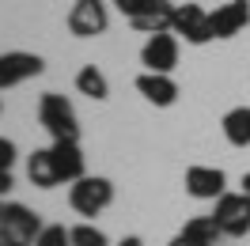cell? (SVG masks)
<instances>
[{"instance_id": "18", "label": "cell", "mask_w": 250, "mask_h": 246, "mask_svg": "<svg viewBox=\"0 0 250 246\" xmlns=\"http://www.w3.org/2000/svg\"><path fill=\"white\" fill-rule=\"evenodd\" d=\"M68 235H72V246H106V235L95 227V224H76V227H68Z\"/></svg>"}, {"instance_id": "24", "label": "cell", "mask_w": 250, "mask_h": 246, "mask_svg": "<svg viewBox=\"0 0 250 246\" xmlns=\"http://www.w3.org/2000/svg\"><path fill=\"white\" fill-rule=\"evenodd\" d=\"M118 246H144V243H141V239H137V235H125V239H122V243H118Z\"/></svg>"}, {"instance_id": "5", "label": "cell", "mask_w": 250, "mask_h": 246, "mask_svg": "<svg viewBox=\"0 0 250 246\" xmlns=\"http://www.w3.org/2000/svg\"><path fill=\"white\" fill-rule=\"evenodd\" d=\"M110 27V12L103 0H76L68 8V34L76 38H99Z\"/></svg>"}, {"instance_id": "20", "label": "cell", "mask_w": 250, "mask_h": 246, "mask_svg": "<svg viewBox=\"0 0 250 246\" xmlns=\"http://www.w3.org/2000/svg\"><path fill=\"white\" fill-rule=\"evenodd\" d=\"M16 167V144L8 137H0V170H12Z\"/></svg>"}, {"instance_id": "23", "label": "cell", "mask_w": 250, "mask_h": 246, "mask_svg": "<svg viewBox=\"0 0 250 246\" xmlns=\"http://www.w3.org/2000/svg\"><path fill=\"white\" fill-rule=\"evenodd\" d=\"M12 170H0V197H8V193H12Z\"/></svg>"}, {"instance_id": "22", "label": "cell", "mask_w": 250, "mask_h": 246, "mask_svg": "<svg viewBox=\"0 0 250 246\" xmlns=\"http://www.w3.org/2000/svg\"><path fill=\"white\" fill-rule=\"evenodd\" d=\"M167 246H208V243H197V239H189V235H182V231H178Z\"/></svg>"}, {"instance_id": "19", "label": "cell", "mask_w": 250, "mask_h": 246, "mask_svg": "<svg viewBox=\"0 0 250 246\" xmlns=\"http://www.w3.org/2000/svg\"><path fill=\"white\" fill-rule=\"evenodd\" d=\"M34 246H72V235H68V227H61V224H46V227L38 231Z\"/></svg>"}, {"instance_id": "14", "label": "cell", "mask_w": 250, "mask_h": 246, "mask_svg": "<svg viewBox=\"0 0 250 246\" xmlns=\"http://www.w3.org/2000/svg\"><path fill=\"white\" fill-rule=\"evenodd\" d=\"M27 178H31L38 189H53V185H61V174H57V163H53V152L49 148H38L31 155V163H27Z\"/></svg>"}, {"instance_id": "7", "label": "cell", "mask_w": 250, "mask_h": 246, "mask_svg": "<svg viewBox=\"0 0 250 246\" xmlns=\"http://www.w3.org/2000/svg\"><path fill=\"white\" fill-rule=\"evenodd\" d=\"M171 34L186 38L189 46H205V42H212L208 12H205L201 4H178V12H174V27H171Z\"/></svg>"}, {"instance_id": "21", "label": "cell", "mask_w": 250, "mask_h": 246, "mask_svg": "<svg viewBox=\"0 0 250 246\" xmlns=\"http://www.w3.org/2000/svg\"><path fill=\"white\" fill-rule=\"evenodd\" d=\"M114 8H118L125 19H133V16H137V12L144 8V0H114Z\"/></svg>"}, {"instance_id": "11", "label": "cell", "mask_w": 250, "mask_h": 246, "mask_svg": "<svg viewBox=\"0 0 250 246\" xmlns=\"http://www.w3.org/2000/svg\"><path fill=\"white\" fill-rule=\"evenodd\" d=\"M247 23H250V4L247 0H228V4H220L216 12H208L212 38H235Z\"/></svg>"}, {"instance_id": "15", "label": "cell", "mask_w": 250, "mask_h": 246, "mask_svg": "<svg viewBox=\"0 0 250 246\" xmlns=\"http://www.w3.org/2000/svg\"><path fill=\"white\" fill-rule=\"evenodd\" d=\"M220 129H224L231 148H250V106H231L224 114Z\"/></svg>"}, {"instance_id": "1", "label": "cell", "mask_w": 250, "mask_h": 246, "mask_svg": "<svg viewBox=\"0 0 250 246\" xmlns=\"http://www.w3.org/2000/svg\"><path fill=\"white\" fill-rule=\"evenodd\" d=\"M38 125L46 129L53 140H80V118L72 102L57 91H46L38 99Z\"/></svg>"}, {"instance_id": "9", "label": "cell", "mask_w": 250, "mask_h": 246, "mask_svg": "<svg viewBox=\"0 0 250 246\" xmlns=\"http://www.w3.org/2000/svg\"><path fill=\"white\" fill-rule=\"evenodd\" d=\"M174 12H178V4H171V0H144V8L129 23H133V31H141V34H171Z\"/></svg>"}, {"instance_id": "4", "label": "cell", "mask_w": 250, "mask_h": 246, "mask_svg": "<svg viewBox=\"0 0 250 246\" xmlns=\"http://www.w3.org/2000/svg\"><path fill=\"white\" fill-rule=\"evenodd\" d=\"M212 220H216L220 235H228V239L250 235V197L247 193H224L212 208Z\"/></svg>"}, {"instance_id": "12", "label": "cell", "mask_w": 250, "mask_h": 246, "mask_svg": "<svg viewBox=\"0 0 250 246\" xmlns=\"http://www.w3.org/2000/svg\"><path fill=\"white\" fill-rule=\"evenodd\" d=\"M49 152H53V163H57V174H61V182H76L87 174V163H83V152H80V140H53L49 144Z\"/></svg>"}, {"instance_id": "13", "label": "cell", "mask_w": 250, "mask_h": 246, "mask_svg": "<svg viewBox=\"0 0 250 246\" xmlns=\"http://www.w3.org/2000/svg\"><path fill=\"white\" fill-rule=\"evenodd\" d=\"M137 91H141L152 106H174L178 83H174L167 72H141V76H137Z\"/></svg>"}, {"instance_id": "2", "label": "cell", "mask_w": 250, "mask_h": 246, "mask_svg": "<svg viewBox=\"0 0 250 246\" xmlns=\"http://www.w3.org/2000/svg\"><path fill=\"white\" fill-rule=\"evenodd\" d=\"M68 205H72L76 216L91 220V216H99L103 208L114 205V182H110V178H99V174H83V178H76L72 189H68Z\"/></svg>"}, {"instance_id": "17", "label": "cell", "mask_w": 250, "mask_h": 246, "mask_svg": "<svg viewBox=\"0 0 250 246\" xmlns=\"http://www.w3.org/2000/svg\"><path fill=\"white\" fill-rule=\"evenodd\" d=\"M182 235L197 239V243H208V246H216V239H220V227H216V220H212V216H193V220H186Z\"/></svg>"}, {"instance_id": "16", "label": "cell", "mask_w": 250, "mask_h": 246, "mask_svg": "<svg viewBox=\"0 0 250 246\" xmlns=\"http://www.w3.org/2000/svg\"><path fill=\"white\" fill-rule=\"evenodd\" d=\"M76 91L80 95H87V99H95V102H103L110 95V83H106V76L95 68V64H83L76 72Z\"/></svg>"}, {"instance_id": "8", "label": "cell", "mask_w": 250, "mask_h": 246, "mask_svg": "<svg viewBox=\"0 0 250 246\" xmlns=\"http://www.w3.org/2000/svg\"><path fill=\"white\" fill-rule=\"evenodd\" d=\"M141 64L144 72H167L178 64V38L174 34H148V42L141 49Z\"/></svg>"}, {"instance_id": "25", "label": "cell", "mask_w": 250, "mask_h": 246, "mask_svg": "<svg viewBox=\"0 0 250 246\" xmlns=\"http://www.w3.org/2000/svg\"><path fill=\"white\" fill-rule=\"evenodd\" d=\"M243 193H247V197H250V170H247V174H243Z\"/></svg>"}, {"instance_id": "6", "label": "cell", "mask_w": 250, "mask_h": 246, "mask_svg": "<svg viewBox=\"0 0 250 246\" xmlns=\"http://www.w3.org/2000/svg\"><path fill=\"white\" fill-rule=\"evenodd\" d=\"M46 61L38 53H23V49H12V53H0V91L16 87V83H27L31 76H42Z\"/></svg>"}, {"instance_id": "10", "label": "cell", "mask_w": 250, "mask_h": 246, "mask_svg": "<svg viewBox=\"0 0 250 246\" xmlns=\"http://www.w3.org/2000/svg\"><path fill=\"white\" fill-rule=\"evenodd\" d=\"M228 174L220 167H189L186 170V193L197 201H220L228 189Z\"/></svg>"}, {"instance_id": "3", "label": "cell", "mask_w": 250, "mask_h": 246, "mask_svg": "<svg viewBox=\"0 0 250 246\" xmlns=\"http://www.w3.org/2000/svg\"><path fill=\"white\" fill-rule=\"evenodd\" d=\"M46 227L27 205H0V246H34Z\"/></svg>"}]
</instances>
